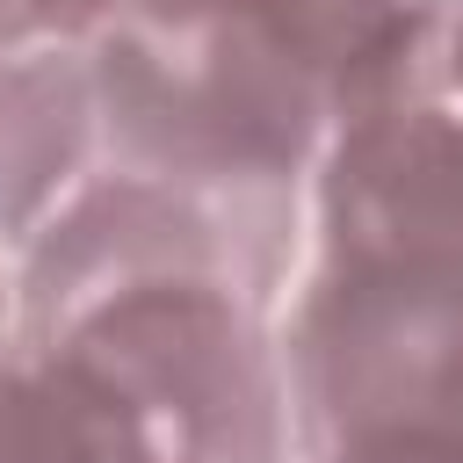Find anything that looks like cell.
Instances as JSON below:
<instances>
[{
    "mask_svg": "<svg viewBox=\"0 0 463 463\" xmlns=\"http://www.w3.org/2000/svg\"><path fill=\"white\" fill-rule=\"evenodd\" d=\"M253 51L326 130L427 101L449 43V0H188Z\"/></svg>",
    "mask_w": 463,
    "mask_h": 463,
    "instance_id": "obj_2",
    "label": "cell"
},
{
    "mask_svg": "<svg viewBox=\"0 0 463 463\" xmlns=\"http://www.w3.org/2000/svg\"><path fill=\"white\" fill-rule=\"evenodd\" d=\"M130 0H14V22H22V43L29 36H58V43H80V36H101Z\"/></svg>",
    "mask_w": 463,
    "mask_h": 463,
    "instance_id": "obj_5",
    "label": "cell"
},
{
    "mask_svg": "<svg viewBox=\"0 0 463 463\" xmlns=\"http://www.w3.org/2000/svg\"><path fill=\"white\" fill-rule=\"evenodd\" d=\"M0 463H159V449L87 362L14 347L0 362Z\"/></svg>",
    "mask_w": 463,
    "mask_h": 463,
    "instance_id": "obj_4",
    "label": "cell"
},
{
    "mask_svg": "<svg viewBox=\"0 0 463 463\" xmlns=\"http://www.w3.org/2000/svg\"><path fill=\"white\" fill-rule=\"evenodd\" d=\"M282 398L311 463L463 456V116L398 101L333 130Z\"/></svg>",
    "mask_w": 463,
    "mask_h": 463,
    "instance_id": "obj_1",
    "label": "cell"
},
{
    "mask_svg": "<svg viewBox=\"0 0 463 463\" xmlns=\"http://www.w3.org/2000/svg\"><path fill=\"white\" fill-rule=\"evenodd\" d=\"M441 58H449V72L463 80V7L449 14V43H441Z\"/></svg>",
    "mask_w": 463,
    "mask_h": 463,
    "instance_id": "obj_6",
    "label": "cell"
},
{
    "mask_svg": "<svg viewBox=\"0 0 463 463\" xmlns=\"http://www.w3.org/2000/svg\"><path fill=\"white\" fill-rule=\"evenodd\" d=\"M449 463H463V456H449Z\"/></svg>",
    "mask_w": 463,
    "mask_h": 463,
    "instance_id": "obj_7",
    "label": "cell"
},
{
    "mask_svg": "<svg viewBox=\"0 0 463 463\" xmlns=\"http://www.w3.org/2000/svg\"><path fill=\"white\" fill-rule=\"evenodd\" d=\"M101 166V101L87 43L0 58V232L36 239Z\"/></svg>",
    "mask_w": 463,
    "mask_h": 463,
    "instance_id": "obj_3",
    "label": "cell"
}]
</instances>
